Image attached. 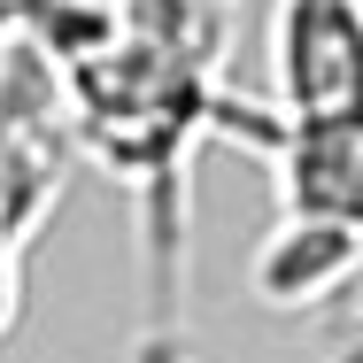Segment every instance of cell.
<instances>
[{
	"label": "cell",
	"instance_id": "cell-1",
	"mask_svg": "<svg viewBox=\"0 0 363 363\" xmlns=\"http://www.w3.org/2000/svg\"><path fill=\"white\" fill-rule=\"evenodd\" d=\"M271 108H363V16L356 0H279L271 8Z\"/></svg>",
	"mask_w": 363,
	"mask_h": 363
},
{
	"label": "cell",
	"instance_id": "cell-2",
	"mask_svg": "<svg viewBox=\"0 0 363 363\" xmlns=\"http://www.w3.org/2000/svg\"><path fill=\"white\" fill-rule=\"evenodd\" d=\"M263 162H271L286 217H356L363 209V108H317V116L279 108Z\"/></svg>",
	"mask_w": 363,
	"mask_h": 363
},
{
	"label": "cell",
	"instance_id": "cell-3",
	"mask_svg": "<svg viewBox=\"0 0 363 363\" xmlns=\"http://www.w3.org/2000/svg\"><path fill=\"white\" fill-rule=\"evenodd\" d=\"M356 263H363V232L356 217H286L263 232L247 286L263 309H333L356 294Z\"/></svg>",
	"mask_w": 363,
	"mask_h": 363
},
{
	"label": "cell",
	"instance_id": "cell-4",
	"mask_svg": "<svg viewBox=\"0 0 363 363\" xmlns=\"http://www.w3.org/2000/svg\"><path fill=\"white\" fill-rule=\"evenodd\" d=\"M16 317H23V247L0 240V340H8Z\"/></svg>",
	"mask_w": 363,
	"mask_h": 363
},
{
	"label": "cell",
	"instance_id": "cell-5",
	"mask_svg": "<svg viewBox=\"0 0 363 363\" xmlns=\"http://www.w3.org/2000/svg\"><path fill=\"white\" fill-rule=\"evenodd\" d=\"M8 31H16V0H0V39H8Z\"/></svg>",
	"mask_w": 363,
	"mask_h": 363
},
{
	"label": "cell",
	"instance_id": "cell-6",
	"mask_svg": "<svg viewBox=\"0 0 363 363\" xmlns=\"http://www.w3.org/2000/svg\"><path fill=\"white\" fill-rule=\"evenodd\" d=\"M0 240H8V232H0ZM16 247H23V240H16Z\"/></svg>",
	"mask_w": 363,
	"mask_h": 363
}]
</instances>
